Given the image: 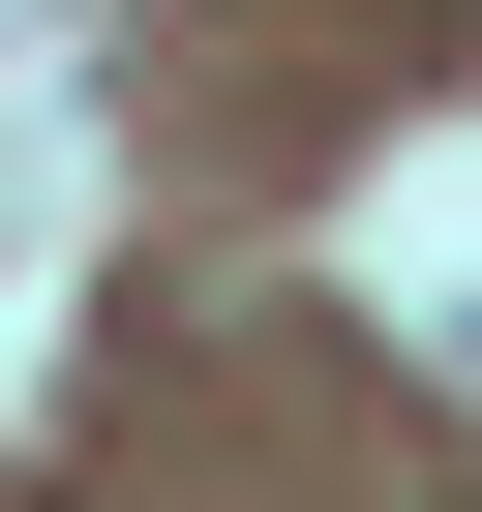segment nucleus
Here are the masks:
<instances>
[]
</instances>
